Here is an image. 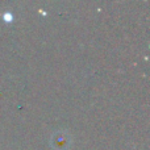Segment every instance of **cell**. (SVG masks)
<instances>
[{
	"label": "cell",
	"instance_id": "obj_1",
	"mask_svg": "<svg viewBox=\"0 0 150 150\" xmlns=\"http://www.w3.org/2000/svg\"><path fill=\"white\" fill-rule=\"evenodd\" d=\"M50 142H52L53 149H55V150H67L70 148L71 137L69 133L61 130V132H55L54 134H53Z\"/></svg>",
	"mask_w": 150,
	"mask_h": 150
},
{
	"label": "cell",
	"instance_id": "obj_2",
	"mask_svg": "<svg viewBox=\"0 0 150 150\" xmlns=\"http://www.w3.org/2000/svg\"><path fill=\"white\" fill-rule=\"evenodd\" d=\"M3 17H4L7 21H11V20L13 18V16L11 15V13H8V12H7V13H4V15H3Z\"/></svg>",
	"mask_w": 150,
	"mask_h": 150
}]
</instances>
